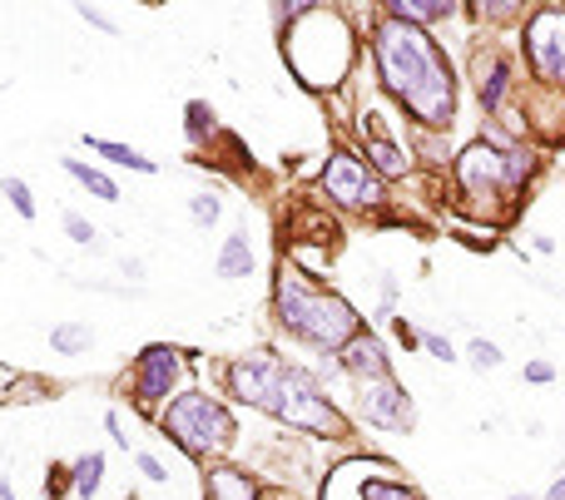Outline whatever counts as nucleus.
<instances>
[{
	"instance_id": "obj_2",
	"label": "nucleus",
	"mask_w": 565,
	"mask_h": 500,
	"mask_svg": "<svg viewBox=\"0 0 565 500\" xmlns=\"http://www.w3.org/2000/svg\"><path fill=\"white\" fill-rule=\"evenodd\" d=\"M273 308H278V323L288 327L298 342L317 347V352H342V347L362 333L352 302H342L338 292L313 288V283L288 263H282L278 283H273Z\"/></svg>"
},
{
	"instance_id": "obj_36",
	"label": "nucleus",
	"mask_w": 565,
	"mask_h": 500,
	"mask_svg": "<svg viewBox=\"0 0 565 500\" xmlns=\"http://www.w3.org/2000/svg\"><path fill=\"white\" fill-rule=\"evenodd\" d=\"M125 500H139V496H125Z\"/></svg>"
},
{
	"instance_id": "obj_25",
	"label": "nucleus",
	"mask_w": 565,
	"mask_h": 500,
	"mask_svg": "<svg viewBox=\"0 0 565 500\" xmlns=\"http://www.w3.org/2000/svg\"><path fill=\"white\" fill-rule=\"evenodd\" d=\"M135 466L145 471V480H154V486H164V480H170V466H164V461H159V457H149V451H139V457H135Z\"/></svg>"
},
{
	"instance_id": "obj_28",
	"label": "nucleus",
	"mask_w": 565,
	"mask_h": 500,
	"mask_svg": "<svg viewBox=\"0 0 565 500\" xmlns=\"http://www.w3.org/2000/svg\"><path fill=\"white\" fill-rule=\"evenodd\" d=\"M104 426H110L114 446H120V451H129V441H135V436L125 432V416H120V412H104Z\"/></svg>"
},
{
	"instance_id": "obj_8",
	"label": "nucleus",
	"mask_w": 565,
	"mask_h": 500,
	"mask_svg": "<svg viewBox=\"0 0 565 500\" xmlns=\"http://www.w3.org/2000/svg\"><path fill=\"white\" fill-rule=\"evenodd\" d=\"M323 193H328L332 203H342V209H373V203H382V184H377L373 168L362 164L357 154H348V149H338V154L328 159V168H323Z\"/></svg>"
},
{
	"instance_id": "obj_10",
	"label": "nucleus",
	"mask_w": 565,
	"mask_h": 500,
	"mask_svg": "<svg viewBox=\"0 0 565 500\" xmlns=\"http://www.w3.org/2000/svg\"><path fill=\"white\" fill-rule=\"evenodd\" d=\"M179 372H184V352H174V347H145L135 362V401L145 412H159V401L174 391Z\"/></svg>"
},
{
	"instance_id": "obj_29",
	"label": "nucleus",
	"mask_w": 565,
	"mask_h": 500,
	"mask_svg": "<svg viewBox=\"0 0 565 500\" xmlns=\"http://www.w3.org/2000/svg\"><path fill=\"white\" fill-rule=\"evenodd\" d=\"M75 15H79V21H90V25H100V30H110V35H114V21H110V15L95 11V5H85V0L75 5Z\"/></svg>"
},
{
	"instance_id": "obj_11",
	"label": "nucleus",
	"mask_w": 565,
	"mask_h": 500,
	"mask_svg": "<svg viewBox=\"0 0 565 500\" xmlns=\"http://www.w3.org/2000/svg\"><path fill=\"white\" fill-rule=\"evenodd\" d=\"M338 367L342 377H352L362 387V382H377V377H392V362H387V342L373 333H357L348 347L338 352Z\"/></svg>"
},
{
	"instance_id": "obj_15",
	"label": "nucleus",
	"mask_w": 565,
	"mask_h": 500,
	"mask_svg": "<svg viewBox=\"0 0 565 500\" xmlns=\"http://www.w3.org/2000/svg\"><path fill=\"white\" fill-rule=\"evenodd\" d=\"M70 490H75L79 500H95L104 490V457L100 451H90V457H79L75 466H70Z\"/></svg>"
},
{
	"instance_id": "obj_14",
	"label": "nucleus",
	"mask_w": 565,
	"mask_h": 500,
	"mask_svg": "<svg viewBox=\"0 0 565 500\" xmlns=\"http://www.w3.org/2000/svg\"><path fill=\"white\" fill-rule=\"evenodd\" d=\"M452 11H456L452 0H392V5H387L392 21H407V25H417V30L431 21H447Z\"/></svg>"
},
{
	"instance_id": "obj_16",
	"label": "nucleus",
	"mask_w": 565,
	"mask_h": 500,
	"mask_svg": "<svg viewBox=\"0 0 565 500\" xmlns=\"http://www.w3.org/2000/svg\"><path fill=\"white\" fill-rule=\"evenodd\" d=\"M65 174L75 178V184H85L100 203H120V184H114L110 174H100L95 164H85V159H65Z\"/></svg>"
},
{
	"instance_id": "obj_34",
	"label": "nucleus",
	"mask_w": 565,
	"mask_h": 500,
	"mask_svg": "<svg viewBox=\"0 0 565 500\" xmlns=\"http://www.w3.org/2000/svg\"><path fill=\"white\" fill-rule=\"evenodd\" d=\"M0 500H15V490L5 486V476H0Z\"/></svg>"
},
{
	"instance_id": "obj_12",
	"label": "nucleus",
	"mask_w": 565,
	"mask_h": 500,
	"mask_svg": "<svg viewBox=\"0 0 565 500\" xmlns=\"http://www.w3.org/2000/svg\"><path fill=\"white\" fill-rule=\"evenodd\" d=\"M506 85H511V65L501 55H487L476 60V95H481V104L487 110H501V100H506Z\"/></svg>"
},
{
	"instance_id": "obj_19",
	"label": "nucleus",
	"mask_w": 565,
	"mask_h": 500,
	"mask_svg": "<svg viewBox=\"0 0 565 500\" xmlns=\"http://www.w3.org/2000/svg\"><path fill=\"white\" fill-rule=\"evenodd\" d=\"M90 149H95V154H104L110 164H120V168H135V174H154V159H145L139 149H129V145H114V139H90Z\"/></svg>"
},
{
	"instance_id": "obj_1",
	"label": "nucleus",
	"mask_w": 565,
	"mask_h": 500,
	"mask_svg": "<svg viewBox=\"0 0 565 500\" xmlns=\"http://www.w3.org/2000/svg\"><path fill=\"white\" fill-rule=\"evenodd\" d=\"M373 60H377V79L392 100H402L412 110V120L447 129L456 114V85H452V65L437 50L427 30L407 21L387 15L373 30Z\"/></svg>"
},
{
	"instance_id": "obj_13",
	"label": "nucleus",
	"mask_w": 565,
	"mask_h": 500,
	"mask_svg": "<svg viewBox=\"0 0 565 500\" xmlns=\"http://www.w3.org/2000/svg\"><path fill=\"white\" fill-rule=\"evenodd\" d=\"M253 273V243H249V228H234L218 248V278H249Z\"/></svg>"
},
{
	"instance_id": "obj_7",
	"label": "nucleus",
	"mask_w": 565,
	"mask_h": 500,
	"mask_svg": "<svg viewBox=\"0 0 565 500\" xmlns=\"http://www.w3.org/2000/svg\"><path fill=\"white\" fill-rule=\"evenodd\" d=\"M526 60H531L536 79H565V11L561 5H545L526 21Z\"/></svg>"
},
{
	"instance_id": "obj_21",
	"label": "nucleus",
	"mask_w": 565,
	"mask_h": 500,
	"mask_svg": "<svg viewBox=\"0 0 565 500\" xmlns=\"http://www.w3.org/2000/svg\"><path fill=\"white\" fill-rule=\"evenodd\" d=\"M357 500H422V496L407 486H397V480H362Z\"/></svg>"
},
{
	"instance_id": "obj_20",
	"label": "nucleus",
	"mask_w": 565,
	"mask_h": 500,
	"mask_svg": "<svg viewBox=\"0 0 565 500\" xmlns=\"http://www.w3.org/2000/svg\"><path fill=\"white\" fill-rule=\"evenodd\" d=\"M95 333L85 323H60L55 333H50V347H55L60 357H79V352H90Z\"/></svg>"
},
{
	"instance_id": "obj_27",
	"label": "nucleus",
	"mask_w": 565,
	"mask_h": 500,
	"mask_svg": "<svg viewBox=\"0 0 565 500\" xmlns=\"http://www.w3.org/2000/svg\"><path fill=\"white\" fill-rule=\"evenodd\" d=\"M65 234L75 238V243H95V223L79 218V213H65Z\"/></svg>"
},
{
	"instance_id": "obj_3",
	"label": "nucleus",
	"mask_w": 565,
	"mask_h": 500,
	"mask_svg": "<svg viewBox=\"0 0 565 500\" xmlns=\"http://www.w3.org/2000/svg\"><path fill=\"white\" fill-rule=\"evenodd\" d=\"M159 432L170 436L179 451H189L193 461H204L234 446V416H228L224 401L204 397V391H184L159 412Z\"/></svg>"
},
{
	"instance_id": "obj_26",
	"label": "nucleus",
	"mask_w": 565,
	"mask_h": 500,
	"mask_svg": "<svg viewBox=\"0 0 565 500\" xmlns=\"http://www.w3.org/2000/svg\"><path fill=\"white\" fill-rule=\"evenodd\" d=\"M422 347H427V352L437 357V362H456V347L447 342L441 333H422Z\"/></svg>"
},
{
	"instance_id": "obj_32",
	"label": "nucleus",
	"mask_w": 565,
	"mask_h": 500,
	"mask_svg": "<svg viewBox=\"0 0 565 500\" xmlns=\"http://www.w3.org/2000/svg\"><path fill=\"white\" fill-rule=\"evenodd\" d=\"M541 500H565V471H561V476H555L551 480V490H545V496Z\"/></svg>"
},
{
	"instance_id": "obj_23",
	"label": "nucleus",
	"mask_w": 565,
	"mask_h": 500,
	"mask_svg": "<svg viewBox=\"0 0 565 500\" xmlns=\"http://www.w3.org/2000/svg\"><path fill=\"white\" fill-rule=\"evenodd\" d=\"M0 193H5V199H11V209L21 213V218H35V199H30V184H25V178H5V184H0Z\"/></svg>"
},
{
	"instance_id": "obj_30",
	"label": "nucleus",
	"mask_w": 565,
	"mask_h": 500,
	"mask_svg": "<svg viewBox=\"0 0 565 500\" xmlns=\"http://www.w3.org/2000/svg\"><path fill=\"white\" fill-rule=\"evenodd\" d=\"M526 382L545 387V382H555V367H551V362H526Z\"/></svg>"
},
{
	"instance_id": "obj_33",
	"label": "nucleus",
	"mask_w": 565,
	"mask_h": 500,
	"mask_svg": "<svg viewBox=\"0 0 565 500\" xmlns=\"http://www.w3.org/2000/svg\"><path fill=\"white\" fill-rule=\"evenodd\" d=\"M11 382H15V372H11V367H0V387H11Z\"/></svg>"
},
{
	"instance_id": "obj_31",
	"label": "nucleus",
	"mask_w": 565,
	"mask_h": 500,
	"mask_svg": "<svg viewBox=\"0 0 565 500\" xmlns=\"http://www.w3.org/2000/svg\"><path fill=\"white\" fill-rule=\"evenodd\" d=\"M392 333L402 337V342H407V347H412V342H422V337L412 333V323H407V317H392Z\"/></svg>"
},
{
	"instance_id": "obj_17",
	"label": "nucleus",
	"mask_w": 565,
	"mask_h": 500,
	"mask_svg": "<svg viewBox=\"0 0 565 500\" xmlns=\"http://www.w3.org/2000/svg\"><path fill=\"white\" fill-rule=\"evenodd\" d=\"M204 500H259V496H253V480L243 476V471L218 466V471H209V496Z\"/></svg>"
},
{
	"instance_id": "obj_35",
	"label": "nucleus",
	"mask_w": 565,
	"mask_h": 500,
	"mask_svg": "<svg viewBox=\"0 0 565 500\" xmlns=\"http://www.w3.org/2000/svg\"><path fill=\"white\" fill-rule=\"evenodd\" d=\"M511 500H536V496H526V490H516V496H511Z\"/></svg>"
},
{
	"instance_id": "obj_24",
	"label": "nucleus",
	"mask_w": 565,
	"mask_h": 500,
	"mask_svg": "<svg viewBox=\"0 0 565 500\" xmlns=\"http://www.w3.org/2000/svg\"><path fill=\"white\" fill-rule=\"evenodd\" d=\"M189 218L199 223V228H209V223L218 218V199H214V193H193V199H189Z\"/></svg>"
},
{
	"instance_id": "obj_5",
	"label": "nucleus",
	"mask_w": 565,
	"mask_h": 500,
	"mask_svg": "<svg viewBox=\"0 0 565 500\" xmlns=\"http://www.w3.org/2000/svg\"><path fill=\"white\" fill-rule=\"evenodd\" d=\"M531 174V154H516V149H497V145H472L456 159V178H462L466 193L481 189H516L520 178Z\"/></svg>"
},
{
	"instance_id": "obj_4",
	"label": "nucleus",
	"mask_w": 565,
	"mask_h": 500,
	"mask_svg": "<svg viewBox=\"0 0 565 500\" xmlns=\"http://www.w3.org/2000/svg\"><path fill=\"white\" fill-rule=\"evenodd\" d=\"M273 416H278V422H288V426H298V432L342 436L338 407L328 401V391L317 387L313 372H303V367H288V377H282V391H278V407H273Z\"/></svg>"
},
{
	"instance_id": "obj_22",
	"label": "nucleus",
	"mask_w": 565,
	"mask_h": 500,
	"mask_svg": "<svg viewBox=\"0 0 565 500\" xmlns=\"http://www.w3.org/2000/svg\"><path fill=\"white\" fill-rule=\"evenodd\" d=\"M466 362H472V372H497L501 367V347L487 342V337H476V342L466 347Z\"/></svg>"
},
{
	"instance_id": "obj_18",
	"label": "nucleus",
	"mask_w": 565,
	"mask_h": 500,
	"mask_svg": "<svg viewBox=\"0 0 565 500\" xmlns=\"http://www.w3.org/2000/svg\"><path fill=\"white\" fill-rule=\"evenodd\" d=\"M367 159L377 164V174H387V178H402L407 174V154L387 139V134H367Z\"/></svg>"
},
{
	"instance_id": "obj_9",
	"label": "nucleus",
	"mask_w": 565,
	"mask_h": 500,
	"mask_svg": "<svg viewBox=\"0 0 565 500\" xmlns=\"http://www.w3.org/2000/svg\"><path fill=\"white\" fill-rule=\"evenodd\" d=\"M357 412L367 426H382V432H412L417 412H412V397L397 377H377L357 387Z\"/></svg>"
},
{
	"instance_id": "obj_6",
	"label": "nucleus",
	"mask_w": 565,
	"mask_h": 500,
	"mask_svg": "<svg viewBox=\"0 0 565 500\" xmlns=\"http://www.w3.org/2000/svg\"><path fill=\"white\" fill-rule=\"evenodd\" d=\"M282 377H288V362L273 352H253V357H238L228 367V391H234L243 407H259V412H273L278 407V391Z\"/></svg>"
}]
</instances>
